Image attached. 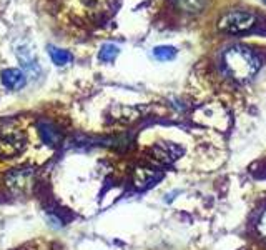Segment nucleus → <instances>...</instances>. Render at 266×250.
<instances>
[{"label":"nucleus","instance_id":"nucleus-1","mask_svg":"<svg viewBox=\"0 0 266 250\" xmlns=\"http://www.w3.org/2000/svg\"><path fill=\"white\" fill-rule=\"evenodd\" d=\"M223 65L231 79L245 82L256 75L261 62L248 47L233 45L223 53Z\"/></svg>","mask_w":266,"mask_h":250},{"label":"nucleus","instance_id":"nucleus-5","mask_svg":"<svg viewBox=\"0 0 266 250\" xmlns=\"http://www.w3.org/2000/svg\"><path fill=\"white\" fill-rule=\"evenodd\" d=\"M180 152L182 150L173 144H158L153 147V159L162 162V164H170L178 157Z\"/></svg>","mask_w":266,"mask_h":250},{"label":"nucleus","instance_id":"nucleus-13","mask_svg":"<svg viewBox=\"0 0 266 250\" xmlns=\"http://www.w3.org/2000/svg\"><path fill=\"white\" fill-rule=\"evenodd\" d=\"M258 232L261 235V239L266 242V210L261 214V217L258 220Z\"/></svg>","mask_w":266,"mask_h":250},{"label":"nucleus","instance_id":"nucleus-11","mask_svg":"<svg viewBox=\"0 0 266 250\" xmlns=\"http://www.w3.org/2000/svg\"><path fill=\"white\" fill-rule=\"evenodd\" d=\"M118 52H120V49L115 44H103L102 49H100L98 57L102 62H113V60L117 59Z\"/></svg>","mask_w":266,"mask_h":250},{"label":"nucleus","instance_id":"nucleus-2","mask_svg":"<svg viewBox=\"0 0 266 250\" xmlns=\"http://www.w3.org/2000/svg\"><path fill=\"white\" fill-rule=\"evenodd\" d=\"M27 148V135L17 127L0 128V157L13 159L22 155Z\"/></svg>","mask_w":266,"mask_h":250},{"label":"nucleus","instance_id":"nucleus-4","mask_svg":"<svg viewBox=\"0 0 266 250\" xmlns=\"http://www.w3.org/2000/svg\"><path fill=\"white\" fill-rule=\"evenodd\" d=\"M33 182V170L32 168H13L5 175V184L15 194H24L29 190Z\"/></svg>","mask_w":266,"mask_h":250},{"label":"nucleus","instance_id":"nucleus-6","mask_svg":"<svg viewBox=\"0 0 266 250\" xmlns=\"http://www.w3.org/2000/svg\"><path fill=\"white\" fill-rule=\"evenodd\" d=\"M25 75L18 69H5L2 70V84L10 90H18L25 85Z\"/></svg>","mask_w":266,"mask_h":250},{"label":"nucleus","instance_id":"nucleus-10","mask_svg":"<svg viewBox=\"0 0 266 250\" xmlns=\"http://www.w3.org/2000/svg\"><path fill=\"white\" fill-rule=\"evenodd\" d=\"M175 55H176V49L171 45H158L153 49V57L157 60H162V62L175 59Z\"/></svg>","mask_w":266,"mask_h":250},{"label":"nucleus","instance_id":"nucleus-3","mask_svg":"<svg viewBox=\"0 0 266 250\" xmlns=\"http://www.w3.org/2000/svg\"><path fill=\"white\" fill-rule=\"evenodd\" d=\"M256 18L251 12L231 10L218 20V29L226 33H243L255 25Z\"/></svg>","mask_w":266,"mask_h":250},{"label":"nucleus","instance_id":"nucleus-9","mask_svg":"<svg viewBox=\"0 0 266 250\" xmlns=\"http://www.w3.org/2000/svg\"><path fill=\"white\" fill-rule=\"evenodd\" d=\"M49 53H50L52 62L55 65H58V67H63L72 60L70 52H66L63 49H55V47H52V45L49 47Z\"/></svg>","mask_w":266,"mask_h":250},{"label":"nucleus","instance_id":"nucleus-7","mask_svg":"<svg viewBox=\"0 0 266 250\" xmlns=\"http://www.w3.org/2000/svg\"><path fill=\"white\" fill-rule=\"evenodd\" d=\"M38 133L47 145H57L60 142V133L57 130V127L50 122H40L38 124Z\"/></svg>","mask_w":266,"mask_h":250},{"label":"nucleus","instance_id":"nucleus-8","mask_svg":"<svg viewBox=\"0 0 266 250\" xmlns=\"http://www.w3.org/2000/svg\"><path fill=\"white\" fill-rule=\"evenodd\" d=\"M157 179H158V175H155V172L150 170V168H137L135 170V185L137 187H146Z\"/></svg>","mask_w":266,"mask_h":250},{"label":"nucleus","instance_id":"nucleus-12","mask_svg":"<svg viewBox=\"0 0 266 250\" xmlns=\"http://www.w3.org/2000/svg\"><path fill=\"white\" fill-rule=\"evenodd\" d=\"M180 9L185 12H199L205 7V0H176Z\"/></svg>","mask_w":266,"mask_h":250}]
</instances>
